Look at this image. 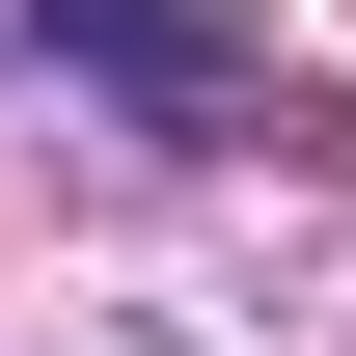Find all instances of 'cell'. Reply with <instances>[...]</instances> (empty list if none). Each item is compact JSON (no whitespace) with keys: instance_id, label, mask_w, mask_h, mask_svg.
Masks as SVG:
<instances>
[{"instance_id":"cell-1","label":"cell","mask_w":356,"mask_h":356,"mask_svg":"<svg viewBox=\"0 0 356 356\" xmlns=\"http://www.w3.org/2000/svg\"><path fill=\"white\" fill-rule=\"evenodd\" d=\"M28 28H55V55H83V83H110V110H165V137H192V110H220V83H247V28H220V0H28Z\"/></svg>"}]
</instances>
